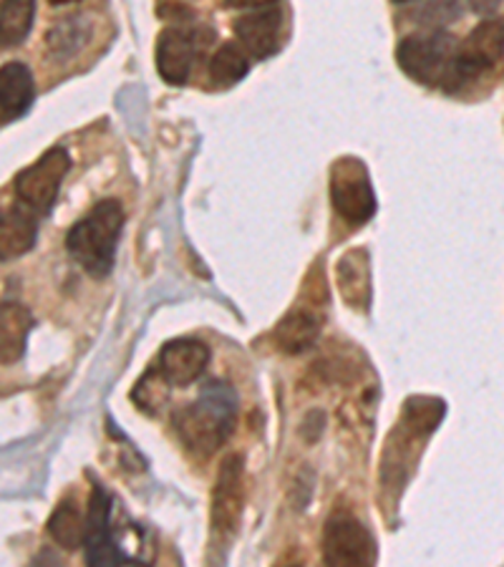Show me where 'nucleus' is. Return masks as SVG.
<instances>
[{"mask_svg": "<svg viewBox=\"0 0 504 567\" xmlns=\"http://www.w3.org/2000/svg\"><path fill=\"white\" fill-rule=\"evenodd\" d=\"M460 45L449 33L407 35L397 49V61L409 79L432 89H452L454 61Z\"/></svg>", "mask_w": 504, "mask_h": 567, "instance_id": "7ed1b4c3", "label": "nucleus"}, {"mask_svg": "<svg viewBox=\"0 0 504 567\" xmlns=\"http://www.w3.org/2000/svg\"><path fill=\"white\" fill-rule=\"evenodd\" d=\"M35 0H3L0 3V41L3 49L23 43L31 33Z\"/></svg>", "mask_w": 504, "mask_h": 567, "instance_id": "6ab92c4d", "label": "nucleus"}, {"mask_svg": "<svg viewBox=\"0 0 504 567\" xmlns=\"http://www.w3.org/2000/svg\"><path fill=\"white\" fill-rule=\"evenodd\" d=\"M49 535L56 539L63 550H79L86 545V519L81 515L76 499H63L61 505L53 509L49 519Z\"/></svg>", "mask_w": 504, "mask_h": 567, "instance_id": "a211bd4d", "label": "nucleus"}, {"mask_svg": "<svg viewBox=\"0 0 504 567\" xmlns=\"http://www.w3.org/2000/svg\"><path fill=\"white\" fill-rule=\"evenodd\" d=\"M393 3H411V0H393Z\"/></svg>", "mask_w": 504, "mask_h": 567, "instance_id": "bb28decb", "label": "nucleus"}, {"mask_svg": "<svg viewBox=\"0 0 504 567\" xmlns=\"http://www.w3.org/2000/svg\"><path fill=\"white\" fill-rule=\"evenodd\" d=\"M51 3H56V6H63V3H76V0H51Z\"/></svg>", "mask_w": 504, "mask_h": 567, "instance_id": "a878e982", "label": "nucleus"}, {"mask_svg": "<svg viewBox=\"0 0 504 567\" xmlns=\"http://www.w3.org/2000/svg\"><path fill=\"white\" fill-rule=\"evenodd\" d=\"M320 328H323V318L310 308H292L290 313L280 318V323L275 326V346L286 353H302L318 341Z\"/></svg>", "mask_w": 504, "mask_h": 567, "instance_id": "2eb2a0df", "label": "nucleus"}, {"mask_svg": "<svg viewBox=\"0 0 504 567\" xmlns=\"http://www.w3.org/2000/svg\"><path fill=\"white\" fill-rule=\"evenodd\" d=\"M169 386L172 383L162 377L157 365L154 369H150L144 373V377L136 381V386L132 391V399L134 404L140 406L144 414H160V409L167 404V393H169Z\"/></svg>", "mask_w": 504, "mask_h": 567, "instance_id": "5701e85b", "label": "nucleus"}, {"mask_svg": "<svg viewBox=\"0 0 504 567\" xmlns=\"http://www.w3.org/2000/svg\"><path fill=\"white\" fill-rule=\"evenodd\" d=\"M446 416V404L434 396H411L401 411V422L419 429L421 434H434Z\"/></svg>", "mask_w": 504, "mask_h": 567, "instance_id": "412c9836", "label": "nucleus"}, {"mask_svg": "<svg viewBox=\"0 0 504 567\" xmlns=\"http://www.w3.org/2000/svg\"><path fill=\"white\" fill-rule=\"evenodd\" d=\"M278 3V0H227L230 8H265Z\"/></svg>", "mask_w": 504, "mask_h": 567, "instance_id": "393cba45", "label": "nucleus"}, {"mask_svg": "<svg viewBox=\"0 0 504 567\" xmlns=\"http://www.w3.org/2000/svg\"><path fill=\"white\" fill-rule=\"evenodd\" d=\"M502 0H470V8L480 16H490L500 8Z\"/></svg>", "mask_w": 504, "mask_h": 567, "instance_id": "b1692460", "label": "nucleus"}, {"mask_svg": "<svg viewBox=\"0 0 504 567\" xmlns=\"http://www.w3.org/2000/svg\"><path fill=\"white\" fill-rule=\"evenodd\" d=\"M504 56V18H487L476 29L466 35V41L456 51L454 61V76H452V91H460L462 86L472 84L487 73L494 63Z\"/></svg>", "mask_w": 504, "mask_h": 567, "instance_id": "423d86ee", "label": "nucleus"}, {"mask_svg": "<svg viewBox=\"0 0 504 567\" xmlns=\"http://www.w3.org/2000/svg\"><path fill=\"white\" fill-rule=\"evenodd\" d=\"M89 39V23L84 16L76 18H66L56 29L49 31L45 35V43H49V51L53 56H73L81 45H86Z\"/></svg>", "mask_w": 504, "mask_h": 567, "instance_id": "4be33fe9", "label": "nucleus"}, {"mask_svg": "<svg viewBox=\"0 0 504 567\" xmlns=\"http://www.w3.org/2000/svg\"><path fill=\"white\" fill-rule=\"evenodd\" d=\"M69 152L61 150V146H53V150L45 152L39 162L25 167L23 172H18L13 179L16 197L29 209H35V213H51V207L59 197L61 182L69 175Z\"/></svg>", "mask_w": 504, "mask_h": 567, "instance_id": "39448f33", "label": "nucleus"}, {"mask_svg": "<svg viewBox=\"0 0 504 567\" xmlns=\"http://www.w3.org/2000/svg\"><path fill=\"white\" fill-rule=\"evenodd\" d=\"M35 96L33 73L25 63L11 61L0 69V122L11 124L29 112Z\"/></svg>", "mask_w": 504, "mask_h": 567, "instance_id": "ddd939ff", "label": "nucleus"}, {"mask_svg": "<svg viewBox=\"0 0 504 567\" xmlns=\"http://www.w3.org/2000/svg\"><path fill=\"white\" fill-rule=\"evenodd\" d=\"M282 33V13L280 8L265 6L258 11L237 18L235 35L243 49L255 59H268L278 51Z\"/></svg>", "mask_w": 504, "mask_h": 567, "instance_id": "f8f14e48", "label": "nucleus"}, {"mask_svg": "<svg viewBox=\"0 0 504 567\" xmlns=\"http://www.w3.org/2000/svg\"><path fill=\"white\" fill-rule=\"evenodd\" d=\"M86 563L89 565H140L126 555L112 537V497L101 484H94L86 517Z\"/></svg>", "mask_w": 504, "mask_h": 567, "instance_id": "1a4fd4ad", "label": "nucleus"}, {"mask_svg": "<svg viewBox=\"0 0 504 567\" xmlns=\"http://www.w3.org/2000/svg\"><path fill=\"white\" fill-rule=\"evenodd\" d=\"M35 243V223L33 217L21 207L6 209L3 223H0V258L11 260L18 255L29 252Z\"/></svg>", "mask_w": 504, "mask_h": 567, "instance_id": "f3484780", "label": "nucleus"}, {"mask_svg": "<svg viewBox=\"0 0 504 567\" xmlns=\"http://www.w3.org/2000/svg\"><path fill=\"white\" fill-rule=\"evenodd\" d=\"M331 205L348 225L361 227L376 215V192L366 164L356 157H341L331 167Z\"/></svg>", "mask_w": 504, "mask_h": 567, "instance_id": "20e7f679", "label": "nucleus"}, {"mask_svg": "<svg viewBox=\"0 0 504 567\" xmlns=\"http://www.w3.org/2000/svg\"><path fill=\"white\" fill-rule=\"evenodd\" d=\"M237 396L225 381H209L199 399L174 414V432L187 450L205 460L227 442L235 429Z\"/></svg>", "mask_w": 504, "mask_h": 567, "instance_id": "f257e3e1", "label": "nucleus"}, {"mask_svg": "<svg viewBox=\"0 0 504 567\" xmlns=\"http://www.w3.org/2000/svg\"><path fill=\"white\" fill-rule=\"evenodd\" d=\"M197 59V33L187 25H169L157 39V71L172 86L187 84Z\"/></svg>", "mask_w": 504, "mask_h": 567, "instance_id": "9d476101", "label": "nucleus"}, {"mask_svg": "<svg viewBox=\"0 0 504 567\" xmlns=\"http://www.w3.org/2000/svg\"><path fill=\"white\" fill-rule=\"evenodd\" d=\"M124 230V209L116 199H101L66 235V250L89 276L106 278L114 268L116 245Z\"/></svg>", "mask_w": 504, "mask_h": 567, "instance_id": "f03ea898", "label": "nucleus"}, {"mask_svg": "<svg viewBox=\"0 0 504 567\" xmlns=\"http://www.w3.org/2000/svg\"><path fill=\"white\" fill-rule=\"evenodd\" d=\"M31 328L33 316L29 308L21 303H11V300H6L0 306V359H3L6 365L21 359Z\"/></svg>", "mask_w": 504, "mask_h": 567, "instance_id": "dca6fc26", "label": "nucleus"}, {"mask_svg": "<svg viewBox=\"0 0 504 567\" xmlns=\"http://www.w3.org/2000/svg\"><path fill=\"white\" fill-rule=\"evenodd\" d=\"M247 71H250V61H247L240 45L225 43L209 61V84L215 89H230L247 76Z\"/></svg>", "mask_w": 504, "mask_h": 567, "instance_id": "aec40b11", "label": "nucleus"}, {"mask_svg": "<svg viewBox=\"0 0 504 567\" xmlns=\"http://www.w3.org/2000/svg\"><path fill=\"white\" fill-rule=\"evenodd\" d=\"M209 363V349L195 338H177L162 346L157 355V369L172 386H192Z\"/></svg>", "mask_w": 504, "mask_h": 567, "instance_id": "9b49d317", "label": "nucleus"}, {"mask_svg": "<svg viewBox=\"0 0 504 567\" xmlns=\"http://www.w3.org/2000/svg\"><path fill=\"white\" fill-rule=\"evenodd\" d=\"M245 456L230 454L217 472L213 507H209V525L217 543L235 537L245 509Z\"/></svg>", "mask_w": 504, "mask_h": 567, "instance_id": "0eeeda50", "label": "nucleus"}, {"mask_svg": "<svg viewBox=\"0 0 504 567\" xmlns=\"http://www.w3.org/2000/svg\"><path fill=\"white\" fill-rule=\"evenodd\" d=\"M323 560L336 567H369L376 563V539L359 519L336 515L323 533Z\"/></svg>", "mask_w": 504, "mask_h": 567, "instance_id": "6e6552de", "label": "nucleus"}, {"mask_svg": "<svg viewBox=\"0 0 504 567\" xmlns=\"http://www.w3.org/2000/svg\"><path fill=\"white\" fill-rule=\"evenodd\" d=\"M336 282L341 290L343 300L351 308L366 310L371 303V265L369 252L366 250H351L338 260L336 268Z\"/></svg>", "mask_w": 504, "mask_h": 567, "instance_id": "4468645a", "label": "nucleus"}]
</instances>
